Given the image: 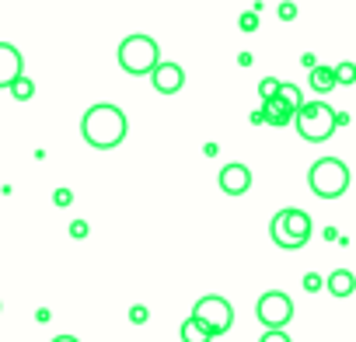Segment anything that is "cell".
<instances>
[{"label": "cell", "instance_id": "obj_12", "mask_svg": "<svg viewBox=\"0 0 356 342\" xmlns=\"http://www.w3.org/2000/svg\"><path fill=\"white\" fill-rule=\"evenodd\" d=\"M325 290H328L332 297H349V293L356 290V276H353L349 269H335V272L325 279Z\"/></svg>", "mask_w": 356, "mask_h": 342}, {"label": "cell", "instance_id": "obj_27", "mask_svg": "<svg viewBox=\"0 0 356 342\" xmlns=\"http://www.w3.org/2000/svg\"><path fill=\"white\" fill-rule=\"evenodd\" d=\"M49 342H81L77 335H56V339H49Z\"/></svg>", "mask_w": 356, "mask_h": 342}, {"label": "cell", "instance_id": "obj_1", "mask_svg": "<svg viewBox=\"0 0 356 342\" xmlns=\"http://www.w3.org/2000/svg\"><path fill=\"white\" fill-rule=\"evenodd\" d=\"M126 112L119 105H108V101H98L91 105L84 115H81V136L84 143H91L95 150H112L126 140Z\"/></svg>", "mask_w": 356, "mask_h": 342}, {"label": "cell", "instance_id": "obj_20", "mask_svg": "<svg viewBox=\"0 0 356 342\" xmlns=\"http://www.w3.org/2000/svg\"><path fill=\"white\" fill-rule=\"evenodd\" d=\"M129 321H133V325H147V321H150V311H147L143 304H133V307H129Z\"/></svg>", "mask_w": 356, "mask_h": 342}, {"label": "cell", "instance_id": "obj_11", "mask_svg": "<svg viewBox=\"0 0 356 342\" xmlns=\"http://www.w3.org/2000/svg\"><path fill=\"white\" fill-rule=\"evenodd\" d=\"M262 115H266V126H290V122H293V115H297V108H293V105H286V101L276 95V98L262 101Z\"/></svg>", "mask_w": 356, "mask_h": 342}, {"label": "cell", "instance_id": "obj_4", "mask_svg": "<svg viewBox=\"0 0 356 342\" xmlns=\"http://www.w3.org/2000/svg\"><path fill=\"white\" fill-rule=\"evenodd\" d=\"M311 231H314L311 217H307L304 210H297V206H286V210H280V213L269 220V238H273L280 248H286V252L304 248V245L311 241Z\"/></svg>", "mask_w": 356, "mask_h": 342}, {"label": "cell", "instance_id": "obj_21", "mask_svg": "<svg viewBox=\"0 0 356 342\" xmlns=\"http://www.w3.org/2000/svg\"><path fill=\"white\" fill-rule=\"evenodd\" d=\"M259 342H290V335H286V328H266Z\"/></svg>", "mask_w": 356, "mask_h": 342}, {"label": "cell", "instance_id": "obj_9", "mask_svg": "<svg viewBox=\"0 0 356 342\" xmlns=\"http://www.w3.org/2000/svg\"><path fill=\"white\" fill-rule=\"evenodd\" d=\"M150 84H154V91L157 95H178L182 91V84H186V70L178 67V63H157L154 67V74H150Z\"/></svg>", "mask_w": 356, "mask_h": 342}, {"label": "cell", "instance_id": "obj_18", "mask_svg": "<svg viewBox=\"0 0 356 342\" xmlns=\"http://www.w3.org/2000/svg\"><path fill=\"white\" fill-rule=\"evenodd\" d=\"M276 95H280V81H276V77H262V81H259V98L269 101V98H276Z\"/></svg>", "mask_w": 356, "mask_h": 342}, {"label": "cell", "instance_id": "obj_7", "mask_svg": "<svg viewBox=\"0 0 356 342\" xmlns=\"http://www.w3.org/2000/svg\"><path fill=\"white\" fill-rule=\"evenodd\" d=\"M255 318L266 328H286L293 321V300L283 290H266L255 304Z\"/></svg>", "mask_w": 356, "mask_h": 342}, {"label": "cell", "instance_id": "obj_14", "mask_svg": "<svg viewBox=\"0 0 356 342\" xmlns=\"http://www.w3.org/2000/svg\"><path fill=\"white\" fill-rule=\"evenodd\" d=\"M178 335H182V342H210L213 335H210V328L203 325V321H196L193 314L182 321V328H178Z\"/></svg>", "mask_w": 356, "mask_h": 342}, {"label": "cell", "instance_id": "obj_16", "mask_svg": "<svg viewBox=\"0 0 356 342\" xmlns=\"http://www.w3.org/2000/svg\"><path fill=\"white\" fill-rule=\"evenodd\" d=\"M335 84H342V88L356 84V63H353V60H342V63H335Z\"/></svg>", "mask_w": 356, "mask_h": 342}, {"label": "cell", "instance_id": "obj_26", "mask_svg": "<svg viewBox=\"0 0 356 342\" xmlns=\"http://www.w3.org/2000/svg\"><path fill=\"white\" fill-rule=\"evenodd\" d=\"M252 126H266V115H262V108H259V112H252Z\"/></svg>", "mask_w": 356, "mask_h": 342}, {"label": "cell", "instance_id": "obj_25", "mask_svg": "<svg viewBox=\"0 0 356 342\" xmlns=\"http://www.w3.org/2000/svg\"><path fill=\"white\" fill-rule=\"evenodd\" d=\"M70 200H74L70 189H56V193H53V203H56V206H70Z\"/></svg>", "mask_w": 356, "mask_h": 342}, {"label": "cell", "instance_id": "obj_8", "mask_svg": "<svg viewBox=\"0 0 356 342\" xmlns=\"http://www.w3.org/2000/svg\"><path fill=\"white\" fill-rule=\"evenodd\" d=\"M217 182H220L224 196H245V193L252 189V168L241 164V161L224 164V168H220V175H217Z\"/></svg>", "mask_w": 356, "mask_h": 342}, {"label": "cell", "instance_id": "obj_17", "mask_svg": "<svg viewBox=\"0 0 356 342\" xmlns=\"http://www.w3.org/2000/svg\"><path fill=\"white\" fill-rule=\"evenodd\" d=\"M280 98H283L286 105H293V108H300V105H304L300 88H297V84H290V81H280Z\"/></svg>", "mask_w": 356, "mask_h": 342}, {"label": "cell", "instance_id": "obj_10", "mask_svg": "<svg viewBox=\"0 0 356 342\" xmlns=\"http://www.w3.org/2000/svg\"><path fill=\"white\" fill-rule=\"evenodd\" d=\"M25 74V56L18 46L0 42V88H11L18 77Z\"/></svg>", "mask_w": 356, "mask_h": 342}, {"label": "cell", "instance_id": "obj_5", "mask_svg": "<svg viewBox=\"0 0 356 342\" xmlns=\"http://www.w3.org/2000/svg\"><path fill=\"white\" fill-rule=\"evenodd\" d=\"M293 126H297V133H300V140H307V143H325L335 129H339V122H335V108L328 105V101H304L300 108H297V115H293Z\"/></svg>", "mask_w": 356, "mask_h": 342}, {"label": "cell", "instance_id": "obj_22", "mask_svg": "<svg viewBox=\"0 0 356 342\" xmlns=\"http://www.w3.org/2000/svg\"><path fill=\"white\" fill-rule=\"evenodd\" d=\"M276 15H280L283 22H293V18H297V4H293V0H283V4L276 8Z\"/></svg>", "mask_w": 356, "mask_h": 342}, {"label": "cell", "instance_id": "obj_3", "mask_svg": "<svg viewBox=\"0 0 356 342\" xmlns=\"http://www.w3.org/2000/svg\"><path fill=\"white\" fill-rule=\"evenodd\" d=\"M119 67L129 74V77H147V74H154V67L161 63V46H157V39H150V35H126L122 42H119Z\"/></svg>", "mask_w": 356, "mask_h": 342}, {"label": "cell", "instance_id": "obj_6", "mask_svg": "<svg viewBox=\"0 0 356 342\" xmlns=\"http://www.w3.org/2000/svg\"><path fill=\"white\" fill-rule=\"evenodd\" d=\"M193 318L203 321V325L210 328V335H224V332H231V325H234V307H231V300H224L220 293H207V297H200V300L193 304Z\"/></svg>", "mask_w": 356, "mask_h": 342}, {"label": "cell", "instance_id": "obj_23", "mask_svg": "<svg viewBox=\"0 0 356 342\" xmlns=\"http://www.w3.org/2000/svg\"><path fill=\"white\" fill-rule=\"evenodd\" d=\"M321 286H325V279H321L318 272H307V276H304V290H307V293H318Z\"/></svg>", "mask_w": 356, "mask_h": 342}, {"label": "cell", "instance_id": "obj_2", "mask_svg": "<svg viewBox=\"0 0 356 342\" xmlns=\"http://www.w3.org/2000/svg\"><path fill=\"white\" fill-rule=\"evenodd\" d=\"M349 182H353V175H349L346 161H339V157H318L311 164V171H307V186H311V193L318 200H339V196H346Z\"/></svg>", "mask_w": 356, "mask_h": 342}, {"label": "cell", "instance_id": "obj_15", "mask_svg": "<svg viewBox=\"0 0 356 342\" xmlns=\"http://www.w3.org/2000/svg\"><path fill=\"white\" fill-rule=\"evenodd\" d=\"M8 91L15 95V101H32V98H35V81L22 74V77H18V81L8 88Z\"/></svg>", "mask_w": 356, "mask_h": 342}, {"label": "cell", "instance_id": "obj_24", "mask_svg": "<svg viewBox=\"0 0 356 342\" xmlns=\"http://www.w3.org/2000/svg\"><path fill=\"white\" fill-rule=\"evenodd\" d=\"M88 234H91V227H88L84 220H74V224H70V238H77V241H84Z\"/></svg>", "mask_w": 356, "mask_h": 342}, {"label": "cell", "instance_id": "obj_19", "mask_svg": "<svg viewBox=\"0 0 356 342\" xmlns=\"http://www.w3.org/2000/svg\"><path fill=\"white\" fill-rule=\"evenodd\" d=\"M238 28H241V32H255V28H259V15H255V11H245V15L238 18Z\"/></svg>", "mask_w": 356, "mask_h": 342}, {"label": "cell", "instance_id": "obj_13", "mask_svg": "<svg viewBox=\"0 0 356 342\" xmlns=\"http://www.w3.org/2000/svg\"><path fill=\"white\" fill-rule=\"evenodd\" d=\"M307 84H311L314 95H328V91H335V88H339V84H335V67H311Z\"/></svg>", "mask_w": 356, "mask_h": 342}]
</instances>
